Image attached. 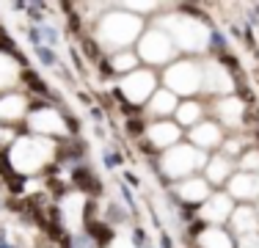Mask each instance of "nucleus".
I'll return each instance as SVG.
<instances>
[{
    "instance_id": "obj_1",
    "label": "nucleus",
    "mask_w": 259,
    "mask_h": 248,
    "mask_svg": "<svg viewBox=\"0 0 259 248\" xmlns=\"http://www.w3.org/2000/svg\"><path fill=\"white\" fill-rule=\"evenodd\" d=\"M141 33H144V20L135 14H130L127 9H116V11H108V14L100 17L97 22V42L102 47L113 50H130V45H138Z\"/></svg>"
},
{
    "instance_id": "obj_2",
    "label": "nucleus",
    "mask_w": 259,
    "mask_h": 248,
    "mask_svg": "<svg viewBox=\"0 0 259 248\" xmlns=\"http://www.w3.org/2000/svg\"><path fill=\"white\" fill-rule=\"evenodd\" d=\"M55 141L50 138H39V135H22V138H14L9 146V163L17 174H25V177H33V174L45 171L47 166L55 160Z\"/></svg>"
},
{
    "instance_id": "obj_3",
    "label": "nucleus",
    "mask_w": 259,
    "mask_h": 248,
    "mask_svg": "<svg viewBox=\"0 0 259 248\" xmlns=\"http://www.w3.org/2000/svg\"><path fill=\"white\" fill-rule=\"evenodd\" d=\"M165 33L171 36L177 50H185V53H204L209 47V33L207 22L199 20V17H190V14H168V17H160V25Z\"/></svg>"
},
{
    "instance_id": "obj_4",
    "label": "nucleus",
    "mask_w": 259,
    "mask_h": 248,
    "mask_svg": "<svg viewBox=\"0 0 259 248\" xmlns=\"http://www.w3.org/2000/svg\"><path fill=\"white\" fill-rule=\"evenodd\" d=\"M204 166H207V154L190 144H177L168 152L160 154V171L168 179H180V182L196 177V171H201Z\"/></svg>"
},
{
    "instance_id": "obj_5",
    "label": "nucleus",
    "mask_w": 259,
    "mask_h": 248,
    "mask_svg": "<svg viewBox=\"0 0 259 248\" xmlns=\"http://www.w3.org/2000/svg\"><path fill=\"white\" fill-rule=\"evenodd\" d=\"M163 83L165 91H171L174 97H185L190 99L193 94H199L204 89V74H201V64L185 58V61H174L165 66L163 72Z\"/></svg>"
},
{
    "instance_id": "obj_6",
    "label": "nucleus",
    "mask_w": 259,
    "mask_h": 248,
    "mask_svg": "<svg viewBox=\"0 0 259 248\" xmlns=\"http://www.w3.org/2000/svg\"><path fill=\"white\" fill-rule=\"evenodd\" d=\"M177 53H180V50L174 47L171 36L165 33L163 28L144 30L141 39H138V50H135L138 61H144V64H149V66H168V64H174Z\"/></svg>"
},
{
    "instance_id": "obj_7",
    "label": "nucleus",
    "mask_w": 259,
    "mask_h": 248,
    "mask_svg": "<svg viewBox=\"0 0 259 248\" xmlns=\"http://www.w3.org/2000/svg\"><path fill=\"white\" fill-rule=\"evenodd\" d=\"M157 89H160L157 74L152 69H141V66L119 80V94L124 97V102H130V105H146Z\"/></svg>"
},
{
    "instance_id": "obj_8",
    "label": "nucleus",
    "mask_w": 259,
    "mask_h": 248,
    "mask_svg": "<svg viewBox=\"0 0 259 248\" xmlns=\"http://www.w3.org/2000/svg\"><path fill=\"white\" fill-rule=\"evenodd\" d=\"M25 124H28L30 135H39V138H58V135H66V119L58 108H53V105L30 108Z\"/></svg>"
},
{
    "instance_id": "obj_9",
    "label": "nucleus",
    "mask_w": 259,
    "mask_h": 248,
    "mask_svg": "<svg viewBox=\"0 0 259 248\" xmlns=\"http://www.w3.org/2000/svg\"><path fill=\"white\" fill-rule=\"evenodd\" d=\"M201 74H204V91L215 97H232L234 91V77L232 72L226 69V64H221V61H204L201 64Z\"/></svg>"
},
{
    "instance_id": "obj_10",
    "label": "nucleus",
    "mask_w": 259,
    "mask_h": 248,
    "mask_svg": "<svg viewBox=\"0 0 259 248\" xmlns=\"http://www.w3.org/2000/svg\"><path fill=\"white\" fill-rule=\"evenodd\" d=\"M234 213V201L229 193H212L204 204L199 207V218L207 223V226H221L232 218Z\"/></svg>"
},
{
    "instance_id": "obj_11",
    "label": "nucleus",
    "mask_w": 259,
    "mask_h": 248,
    "mask_svg": "<svg viewBox=\"0 0 259 248\" xmlns=\"http://www.w3.org/2000/svg\"><path fill=\"white\" fill-rule=\"evenodd\" d=\"M182 138V127L174 119H163V121H152L146 127V141L149 146L160 149V152H168L171 146H177Z\"/></svg>"
},
{
    "instance_id": "obj_12",
    "label": "nucleus",
    "mask_w": 259,
    "mask_h": 248,
    "mask_svg": "<svg viewBox=\"0 0 259 248\" xmlns=\"http://www.w3.org/2000/svg\"><path fill=\"white\" fill-rule=\"evenodd\" d=\"M188 144L196 146L199 152H209V149H218L221 144H224V127H221L215 119H204L199 121L193 130H190L188 135Z\"/></svg>"
},
{
    "instance_id": "obj_13",
    "label": "nucleus",
    "mask_w": 259,
    "mask_h": 248,
    "mask_svg": "<svg viewBox=\"0 0 259 248\" xmlns=\"http://www.w3.org/2000/svg\"><path fill=\"white\" fill-rule=\"evenodd\" d=\"M229 226L234 232V237L245 240V237H259V215L251 204H240L234 207L232 218H229Z\"/></svg>"
},
{
    "instance_id": "obj_14",
    "label": "nucleus",
    "mask_w": 259,
    "mask_h": 248,
    "mask_svg": "<svg viewBox=\"0 0 259 248\" xmlns=\"http://www.w3.org/2000/svg\"><path fill=\"white\" fill-rule=\"evenodd\" d=\"M30 113L25 94H0V124H20Z\"/></svg>"
},
{
    "instance_id": "obj_15",
    "label": "nucleus",
    "mask_w": 259,
    "mask_h": 248,
    "mask_svg": "<svg viewBox=\"0 0 259 248\" xmlns=\"http://www.w3.org/2000/svg\"><path fill=\"white\" fill-rule=\"evenodd\" d=\"M209 196H212V190H209V182L204 177H190L177 185V198L190 204V207H201Z\"/></svg>"
},
{
    "instance_id": "obj_16",
    "label": "nucleus",
    "mask_w": 259,
    "mask_h": 248,
    "mask_svg": "<svg viewBox=\"0 0 259 248\" xmlns=\"http://www.w3.org/2000/svg\"><path fill=\"white\" fill-rule=\"evenodd\" d=\"M212 110L221 127H240L245 119V105L240 102V97H221Z\"/></svg>"
},
{
    "instance_id": "obj_17",
    "label": "nucleus",
    "mask_w": 259,
    "mask_h": 248,
    "mask_svg": "<svg viewBox=\"0 0 259 248\" xmlns=\"http://www.w3.org/2000/svg\"><path fill=\"white\" fill-rule=\"evenodd\" d=\"M234 160L224 157V154H212V157H207V166H204V179L209 182V188L212 185H229V179L234 177Z\"/></svg>"
},
{
    "instance_id": "obj_18",
    "label": "nucleus",
    "mask_w": 259,
    "mask_h": 248,
    "mask_svg": "<svg viewBox=\"0 0 259 248\" xmlns=\"http://www.w3.org/2000/svg\"><path fill=\"white\" fill-rule=\"evenodd\" d=\"M229 196L237 198V201H254V198H259V174L237 171L229 179Z\"/></svg>"
},
{
    "instance_id": "obj_19",
    "label": "nucleus",
    "mask_w": 259,
    "mask_h": 248,
    "mask_svg": "<svg viewBox=\"0 0 259 248\" xmlns=\"http://www.w3.org/2000/svg\"><path fill=\"white\" fill-rule=\"evenodd\" d=\"M144 108H146L149 116H155L157 121H163V119H168V116L177 113V108H180V97H174L171 91H165V89H157Z\"/></svg>"
},
{
    "instance_id": "obj_20",
    "label": "nucleus",
    "mask_w": 259,
    "mask_h": 248,
    "mask_svg": "<svg viewBox=\"0 0 259 248\" xmlns=\"http://www.w3.org/2000/svg\"><path fill=\"white\" fill-rule=\"evenodd\" d=\"M204 110L207 108L201 102H196V99H182L180 108H177V113H174V121L180 124V127L193 130L199 121H204Z\"/></svg>"
},
{
    "instance_id": "obj_21",
    "label": "nucleus",
    "mask_w": 259,
    "mask_h": 248,
    "mask_svg": "<svg viewBox=\"0 0 259 248\" xmlns=\"http://www.w3.org/2000/svg\"><path fill=\"white\" fill-rule=\"evenodd\" d=\"M196 248H234V240L221 226H207L196 234Z\"/></svg>"
},
{
    "instance_id": "obj_22",
    "label": "nucleus",
    "mask_w": 259,
    "mask_h": 248,
    "mask_svg": "<svg viewBox=\"0 0 259 248\" xmlns=\"http://www.w3.org/2000/svg\"><path fill=\"white\" fill-rule=\"evenodd\" d=\"M138 64H141V61H138V55H135L133 50H119V53L110 55V66H108V69L124 77V74L138 69Z\"/></svg>"
},
{
    "instance_id": "obj_23",
    "label": "nucleus",
    "mask_w": 259,
    "mask_h": 248,
    "mask_svg": "<svg viewBox=\"0 0 259 248\" xmlns=\"http://www.w3.org/2000/svg\"><path fill=\"white\" fill-rule=\"evenodd\" d=\"M17 80H20V64L0 50V89H9Z\"/></svg>"
},
{
    "instance_id": "obj_24",
    "label": "nucleus",
    "mask_w": 259,
    "mask_h": 248,
    "mask_svg": "<svg viewBox=\"0 0 259 248\" xmlns=\"http://www.w3.org/2000/svg\"><path fill=\"white\" fill-rule=\"evenodd\" d=\"M243 174H259V149H245L237 160Z\"/></svg>"
},
{
    "instance_id": "obj_25",
    "label": "nucleus",
    "mask_w": 259,
    "mask_h": 248,
    "mask_svg": "<svg viewBox=\"0 0 259 248\" xmlns=\"http://www.w3.org/2000/svg\"><path fill=\"white\" fill-rule=\"evenodd\" d=\"M108 248H135V245H133V240H130V237H113Z\"/></svg>"
},
{
    "instance_id": "obj_26",
    "label": "nucleus",
    "mask_w": 259,
    "mask_h": 248,
    "mask_svg": "<svg viewBox=\"0 0 259 248\" xmlns=\"http://www.w3.org/2000/svg\"><path fill=\"white\" fill-rule=\"evenodd\" d=\"M11 141H14V138H11V133H9V130H3V127H0V149H3L6 144L11 146Z\"/></svg>"
},
{
    "instance_id": "obj_27",
    "label": "nucleus",
    "mask_w": 259,
    "mask_h": 248,
    "mask_svg": "<svg viewBox=\"0 0 259 248\" xmlns=\"http://www.w3.org/2000/svg\"><path fill=\"white\" fill-rule=\"evenodd\" d=\"M256 215H259V204H256Z\"/></svg>"
},
{
    "instance_id": "obj_28",
    "label": "nucleus",
    "mask_w": 259,
    "mask_h": 248,
    "mask_svg": "<svg viewBox=\"0 0 259 248\" xmlns=\"http://www.w3.org/2000/svg\"><path fill=\"white\" fill-rule=\"evenodd\" d=\"M256 248H259V245H256Z\"/></svg>"
}]
</instances>
